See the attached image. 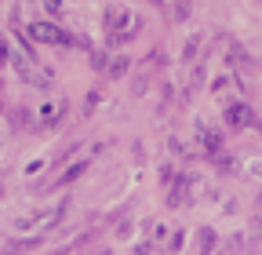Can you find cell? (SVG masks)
Listing matches in <instances>:
<instances>
[{
	"label": "cell",
	"instance_id": "ba28073f",
	"mask_svg": "<svg viewBox=\"0 0 262 255\" xmlns=\"http://www.w3.org/2000/svg\"><path fill=\"white\" fill-rule=\"evenodd\" d=\"M62 11V0H48V15H58Z\"/></svg>",
	"mask_w": 262,
	"mask_h": 255
},
{
	"label": "cell",
	"instance_id": "8992f818",
	"mask_svg": "<svg viewBox=\"0 0 262 255\" xmlns=\"http://www.w3.org/2000/svg\"><path fill=\"white\" fill-rule=\"evenodd\" d=\"M109 73H113V77H120V73H127V59H117L113 66H109Z\"/></svg>",
	"mask_w": 262,
	"mask_h": 255
},
{
	"label": "cell",
	"instance_id": "3957f363",
	"mask_svg": "<svg viewBox=\"0 0 262 255\" xmlns=\"http://www.w3.org/2000/svg\"><path fill=\"white\" fill-rule=\"evenodd\" d=\"M87 168H91V157H84V160H77V164H73L70 172H66V175H58V179H55V186H70V182H77V179H80V175H84Z\"/></svg>",
	"mask_w": 262,
	"mask_h": 255
},
{
	"label": "cell",
	"instance_id": "7a4b0ae2",
	"mask_svg": "<svg viewBox=\"0 0 262 255\" xmlns=\"http://www.w3.org/2000/svg\"><path fill=\"white\" fill-rule=\"evenodd\" d=\"M226 124H233V128H251V124H255V113H251L244 102L226 106Z\"/></svg>",
	"mask_w": 262,
	"mask_h": 255
},
{
	"label": "cell",
	"instance_id": "5b68a950",
	"mask_svg": "<svg viewBox=\"0 0 262 255\" xmlns=\"http://www.w3.org/2000/svg\"><path fill=\"white\" fill-rule=\"evenodd\" d=\"M201 241H204V255L215 248V230H204V234H201Z\"/></svg>",
	"mask_w": 262,
	"mask_h": 255
},
{
	"label": "cell",
	"instance_id": "277c9868",
	"mask_svg": "<svg viewBox=\"0 0 262 255\" xmlns=\"http://www.w3.org/2000/svg\"><path fill=\"white\" fill-rule=\"evenodd\" d=\"M62 113H66V102H48V106H44V117H40V124H44V128H51V124L62 117Z\"/></svg>",
	"mask_w": 262,
	"mask_h": 255
},
{
	"label": "cell",
	"instance_id": "52a82bcc",
	"mask_svg": "<svg viewBox=\"0 0 262 255\" xmlns=\"http://www.w3.org/2000/svg\"><path fill=\"white\" fill-rule=\"evenodd\" d=\"M196 48H201V37H189V44H186V59H193Z\"/></svg>",
	"mask_w": 262,
	"mask_h": 255
},
{
	"label": "cell",
	"instance_id": "9c48e42d",
	"mask_svg": "<svg viewBox=\"0 0 262 255\" xmlns=\"http://www.w3.org/2000/svg\"><path fill=\"white\" fill-rule=\"evenodd\" d=\"M258 131H262V128H258Z\"/></svg>",
	"mask_w": 262,
	"mask_h": 255
},
{
	"label": "cell",
	"instance_id": "6da1fadb",
	"mask_svg": "<svg viewBox=\"0 0 262 255\" xmlns=\"http://www.w3.org/2000/svg\"><path fill=\"white\" fill-rule=\"evenodd\" d=\"M29 37H37V40H44V44H73V37L66 33V30H58V26H51V22H33V26H29Z\"/></svg>",
	"mask_w": 262,
	"mask_h": 255
}]
</instances>
